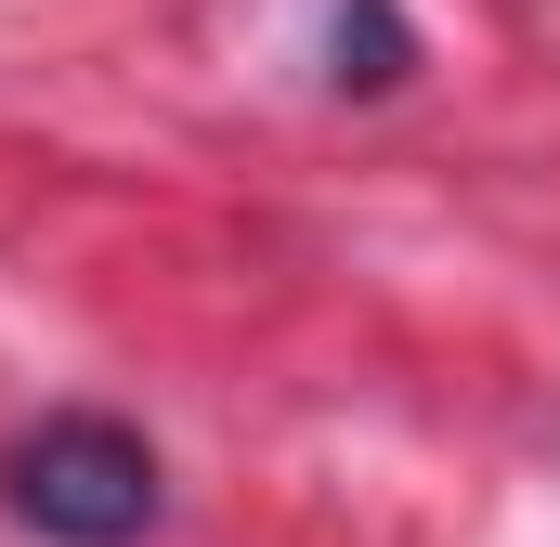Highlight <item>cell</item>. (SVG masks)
Here are the masks:
<instances>
[{"label":"cell","instance_id":"2","mask_svg":"<svg viewBox=\"0 0 560 547\" xmlns=\"http://www.w3.org/2000/svg\"><path fill=\"white\" fill-rule=\"evenodd\" d=\"M339 79H352V92L405 79V26H392V0H339Z\"/></svg>","mask_w":560,"mask_h":547},{"label":"cell","instance_id":"1","mask_svg":"<svg viewBox=\"0 0 560 547\" xmlns=\"http://www.w3.org/2000/svg\"><path fill=\"white\" fill-rule=\"evenodd\" d=\"M0 509L39 547H131L156 522V443L118 417H39L0 456Z\"/></svg>","mask_w":560,"mask_h":547}]
</instances>
